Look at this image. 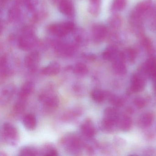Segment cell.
<instances>
[{"label":"cell","instance_id":"e0dca14e","mask_svg":"<svg viewBox=\"0 0 156 156\" xmlns=\"http://www.w3.org/2000/svg\"><path fill=\"white\" fill-rule=\"evenodd\" d=\"M34 84L32 82L28 81L23 84L21 88L19 94V97L22 99H26L32 93L34 89Z\"/></svg>","mask_w":156,"mask_h":156},{"label":"cell","instance_id":"8fae6325","mask_svg":"<svg viewBox=\"0 0 156 156\" xmlns=\"http://www.w3.org/2000/svg\"><path fill=\"white\" fill-rule=\"evenodd\" d=\"M15 87L13 84H10L4 87L1 94V103L5 104L10 100L14 94Z\"/></svg>","mask_w":156,"mask_h":156},{"label":"cell","instance_id":"2e32d148","mask_svg":"<svg viewBox=\"0 0 156 156\" xmlns=\"http://www.w3.org/2000/svg\"><path fill=\"white\" fill-rule=\"evenodd\" d=\"M119 54L117 48L114 45L108 46L103 53V57L107 61H114Z\"/></svg>","mask_w":156,"mask_h":156},{"label":"cell","instance_id":"d6986e66","mask_svg":"<svg viewBox=\"0 0 156 156\" xmlns=\"http://www.w3.org/2000/svg\"><path fill=\"white\" fill-rule=\"evenodd\" d=\"M23 124L25 127L29 130H34L36 128V119L32 114H28L23 119Z\"/></svg>","mask_w":156,"mask_h":156},{"label":"cell","instance_id":"836d02e7","mask_svg":"<svg viewBox=\"0 0 156 156\" xmlns=\"http://www.w3.org/2000/svg\"><path fill=\"white\" fill-rule=\"evenodd\" d=\"M20 2L23 3H29L30 0H19Z\"/></svg>","mask_w":156,"mask_h":156},{"label":"cell","instance_id":"7c38bea8","mask_svg":"<svg viewBox=\"0 0 156 156\" xmlns=\"http://www.w3.org/2000/svg\"><path fill=\"white\" fill-rule=\"evenodd\" d=\"M151 5V0H144L136 5L132 13L136 16L142 18V16L150 9Z\"/></svg>","mask_w":156,"mask_h":156},{"label":"cell","instance_id":"44dd1931","mask_svg":"<svg viewBox=\"0 0 156 156\" xmlns=\"http://www.w3.org/2000/svg\"><path fill=\"white\" fill-rule=\"evenodd\" d=\"M101 9V0H90L88 11L94 16L99 14Z\"/></svg>","mask_w":156,"mask_h":156},{"label":"cell","instance_id":"277c9868","mask_svg":"<svg viewBox=\"0 0 156 156\" xmlns=\"http://www.w3.org/2000/svg\"><path fill=\"white\" fill-rule=\"evenodd\" d=\"M39 99L45 107L50 108H56L59 105V98L52 90L43 92L40 94Z\"/></svg>","mask_w":156,"mask_h":156},{"label":"cell","instance_id":"83f0119b","mask_svg":"<svg viewBox=\"0 0 156 156\" xmlns=\"http://www.w3.org/2000/svg\"><path fill=\"white\" fill-rule=\"evenodd\" d=\"M121 20L120 17L118 16H114L110 19L109 21L110 26L113 29H117L121 25Z\"/></svg>","mask_w":156,"mask_h":156},{"label":"cell","instance_id":"4dcf8cb0","mask_svg":"<svg viewBox=\"0 0 156 156\" xmlns=\"http://www.w3.org/2000/svg\"><path fill=\"white\" fill-rule=\"evenodd\" d=\"M43 155H46V156H57L58 155V153H57V151L54 148L49 147L46 148V149H45L43 151Z\"/></svg>","mask_w":156,"mask_h":156},{"label":"cell","instance_id":"5b68a950","mask_svg":"<svg viewBox=\"0 0 156 156\" xmlns=\"http://www.w3.org/2000/svg\"><path fill=\"white\" fill-rule=\"evenodd\" d=\"M3 137L8 140L15 141L18 138V132L16 128L9 123H5L2 126Z\"/></svg>","mask_w":156,"mask_h":156},{"label":"cell","instance_id":"52a82bcc","mask_svg":"<svg viewBox=\"0 0 156 156\" xmlns=\"http://www.w3.org/2000/svg\"><path fill=\"white\" fill-rule=\"evenodd\" d=\"M107 29L101 24H96L92 28V36L95 42L99 43L105 40L107 34Z\"/></svg>","mask_w":156,"mask_h":156},{"label":"cell","instance_id":"3957f363","mask_svg":"<svg viewBox=\"0 0 156 156\" xmlns=\"http://www.w3.org/2000/svg\"><path fill=\"white\" fill-rule=\"evenodd\" d=\"M117 110L113 108H108L104 111V118L102 124L105 129H112L116 124H118L119 119Z\"/></svg>","mask_w":156,"mask_h":156},{"label":"cell","instance_id":"ffe728a7","mask_svg":"<svg viewBox=\"0 0 156 156\" xmlns=\"http://www.w3.org/2000/svg\"><path fill=\"white\" fill-rule=\"evenodd\" d=\"M118 124L122 130L126 131L130 129L132 126V120L127 116H122L119 118Z\"/></svg>","mask_w":156,"mask_h":156},{"label":"cell","instance_id":"1f68e13d","mask_svg":"<svg viewBox=\"0 0 156 156\" xmlns=\"http://www.w3.org/2000/svg\"><path fill=\"white\" fill-rule=\"evenodd\" d=\"M19 15H20V11L16 8L12 9L11 10L10 16L12 20H16L19 17Z\"/></svg>","mask_w":156,"mask_h":156},{"label":"cell","instance_id":"ac0fdd59","mask_svg":"<svg viewBox=\"0 0 156 156\" xmlns=\"http://www.w3.org/2000/svg\"><path fill=\"white\" fill-rule=\"evenodd\" d=\"M153 117L150 113H145L140 116L139 119L138 123L139 126L142 128H147L152 124Z\"/></svg>","mask_w":156,"mask_h":156},{"label":"cell","instance_id":"6da1fadb","mask_svg":"<svg viewBox=\"0 0 156 156\" xmlns=\"http://www.w3.org/2000/svg\"><path fill=\"white\" fill-rule=\"evenodd\" d=\"M36 42V39L33 31L30 29H25L19 38L18 44L22 50L29 51L34 47Z\"/></svg>","mask_w":156,"mask_h":156},{"label":"cell","instance_id":"484cf974","mask_svg":"<svg viewBox=\"0 0 156 156\" xmlns=\"http://www.w3.org/2000/svg\"><path fill=\"white\" fill-rule=\"evenodd\" d=\"M91 97L94 101L97 103H101L105 100V96L103 91L95 89L91 93Z\"/></svg>","mask_w":156,"mask_h":156},{"label":"cell","instance_id":"ba28073f","mask_svg":"<svg viewBox=\"0 0 156 156\" xmlns=\"http://www.w3.org/2000/svg\"><path fill=\"white\" fill-rule=\"evenodd\" d=\"M63 143L69 149L71 150H78L83 146V142L77 136H70L64 139Z\"/></svg>","mask_w":156,"mask_h":156},{"label":"cell","instance_id":"7a4b0ae2","mask_svg":"<svg viewBox=\"0 0 156 156\" xmlns=\"http://www.w3.org/2000/svg\"><path fill=\"white\" fill-rule=\"evenodd\" d=\"M74 27V24L72 22H65L51 24L49 27V30L54 35L62 37L73 31Z\"/></svg>","mask_w":156,"mask_h":156},{"label":"cell","instance_id":"cb8c5ba5","mask_svg":"<svg viewBox=\"0 0 156 156\" xmlns=\"http://www.w3.org/2000/svg\"><path fill=\"white\" fill-rule=\"evenodd\" d=\"M126 5V0H113L111 9L113 11H121L125 9Z\"/></svg>","mask_w":156,"mask_h":156},{"label":"cell","instance_id":"d4e9b609","mask_svg":"<svg viewBox=\"0 0 156 156\" xmlns=\"http://www.w3.org/2000/svg\"><path fill=\"white\" fill-rule=\"evenodd\" d=\"M123 59L124 61L133 62L136 58V53L134 50L131 49H127L121 53Z\"/></svg>","mask_w":156,"mask_h":156},{"label":"cell","instance_id":"5bb4252c","mask_svg":"<svg viewBox=\"0 0 156 156\" xmlns=\"http://www.w3.org/2000/svg\"><path fill=\"white\" fill-rule=\"evenodd\" d=\"M60 70L61 66L60 64L56 62H52L42 69L41 73L44 75L52 76L58 74L60 73Z\"/></svg>","mask_w":156,"mask_h":156},{"label":"cell","instance_id":"603a6c76","mask_svg":"<svg viewBox=\"0 0 156 156\" xmlns=\"http://www.w3.org/2000/svg\"><path fill=\"white\" fill-rule=\"evenodd\" d=\"M39 151L35 148L32 147H24L20 151V156H37Z\"/></svg>","mask_w":156,"mask_h":156},{"label":"cell","instance_id":"9a60e30c","mask_svg":"<svg viewBox=\"0 0 156 156\" xmlns=\"http://www.w3.org/2000/svg\"><path fill=\"white\" fill-rule=\"evenodd\" d=\"M80 129L82 134L87 137H92L95 134V129L90 120H87L82 124Z\"/></svg>","mask_w":156,"mask_h":156},{"label":"cell","instance_id":"f546056e","mask_svg":"<svg viewBox=\"0 0 156 156\" xmlns=\"http://www.w3.org/2000/svg\"><path fill=\"white\" fill-rule=\"evenodd\" d=\"M109 100L111 104L117 107H120L123 104V101L118 97L112 95L109 98Z\"/></svg>","mask_w":156,"mask_h":156},{"label":"cell","instance_id":"9c48e42d","mask_svg":"<svg viewBox=\"0 0 156 156\" xmlns=\"http://www.w3.org/2000/svg\"><path fill=\"white\" fill-rule=\"evenodd\" d=\"M59 9L63 14L68 17L73 16L74 12L73 4L71 0H61Z\"/></svg>","mask_w":156,"mask_h":156},{"label":"cell","instance_id":"4fadbf2b","mask_svg":"<svg viewBox=\"0 0 156 156\" xmlns=\"http://www.w3.org/2000/svg\"><path fill=\"white\" fill-rule=\"evenodd\" d=\"M145 86V81L142 76L139 75L133 76L131 81V89L135 93L143 90Z\"/></svg>","mask_w":156,"mask_h":156},{"label":"cell","instance_id":"f1b7e54d","mask_svg":"<svg viewBox=\"0 0 156 156\" xmlns=\"http://www.w3.org/2000/svg\"><path fill=\"white\" fill-rule=\"evenodd\" d=\"M25 100L26 99L19 98V101L16 103L14 105V111L17 113H20L23 111L25 108Z\"/></svg>","mask_w":156,"mask_h":156},{"label":"cell","instance_id":"7402d4cb","mask_svg":"<svg viewBox=\"0 0 156 156\" xmlns=\"http://www.w3.org/2000/svg\"><path fill=\"white\" fill-rule=\"evenodd\" d=\"M74 73L77 75L83 76L88 73V69L87 66L83 63H76L73 68Z\"/></svg>","mask_w":156,"mask_h":156},{"label":"cell","instance_id":"30bf717a","mask_svg":"<svg viewBox=\"0 0 156 156\" xmlns=\"http://www.w3.org/2000/svg\"><path fill=\"white\" fill-rule=\"evenodd\" d=\"M112 67L114 72L118 75H123L126 73V67L125 64V61L123 59L121 53L113 61Z\"/></svg>","mask_w":156,"mask_h":156},{"label":"cell","instance_id":"8992f818","mask_svg":"<svg viewBox=\"0 0 156 156\" xmlns=\"http://www.w3.org/2000/svg\"><path fill=\"white\" fill-rule=\"evenodd\" d=\"M40 60V55L39 53L37 52H33L25 57L24 60L25 66L30 71L34 72L38 67Z\"/></svg>","mask_w":156,"mask_h":156},{"label":"cell","instance_id":"4316f807","mask_svg":"<svg viewBox=\"0 0 156 156\" xmlns=\"http://www.w3.org/2000/svg\"><path fill=\"white\" fill-rule=\"evenodd\" d=\"M57 51L60 54L65 55V56L71 55L73 51V48L71 46L66 44L60 45L57 47Z\"/></svg>","mask_w":156,"mask_h":156},{"label":"cell","instance_id":"d6a6232c","mask_svg":"<svg viewBox=\"0 0 156 156\" xmlns=\"http://www.w3.org/2000/svg\"><path fill=\"white\" fill-rule=\"evenodd\" d=\"M135 104L137 106L142 108L145 105V101L141 98H137L135 100Z\"/></svg>","mask_w":156,"mask_h":156}]
</instances>
